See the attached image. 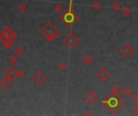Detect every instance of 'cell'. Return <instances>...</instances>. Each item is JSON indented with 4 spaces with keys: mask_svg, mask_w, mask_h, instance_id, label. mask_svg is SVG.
<instances>
[{
    "mask_svg": "<svg viewBox=\"0 0 138 116\" xmlns=\"http://www.w3.org/2000/svg\"><path fill=\"white\" fill-rule=\"evenodd\" d=\"M102 104L111 114H115L124 104V102L121 97L118 96V94H113L111 93L102 101Z\"/></svg>",
    "mask_w": 138,
    "mask_h": 116,
    "instance_id": "1",
    "label": "cell"
},
{
    "mask_svg": "<svg viewBox=\"0 0 138 116\" xmlns=\"http://www.w3.org/2000/svg\"><path fill=\"white\" fill-rule=\"evenodd\" d=\"M72 4H73V0H70L69 8L59 16L60 20H62L68 28H70L74 23H75L79 20V15L72 10Z\"/></svg>",
    "mask_w": 138,
    "mask_h": 116,
    "instance_id": "2",
    "label": "cell"
},
{
    "mask_svg": "<svg viewBox=\"0 0 138 116\" xmlns=\"http://www.w3.org/2000/svg\"><path fill=\"white\" fill-rule=\"evenodd\" d=\"M40 33L45 39L51 42L54 40L57 36V35L59 34V29L51 21H49L44 27L41 28Z\"/></svg>",
    "mask_w": 138,
    "mask_h": 116,
    "instance_id": "3",
    "label": "cell"
},
{
    "mask_svg": "<svg viewBox=\"0 0 138 116\" xmlns=\"http://www.w3.org/2000/svg\"><path fill=\"white\" fill-rule=\"evenodd\" d=\"M62 41L67 48H69L70 49H73L75 46L79 44L80 40L74 32H70L63 38Z\"/></svg>",
    "mask_w": 138,
    "mask_h": 116,
    "instance_id": "4",
    "label": "cell"
},
{
    "mask_svg": "<svg viewBox=\"0 0 138 116\" xmlns=\"http://www.w3.org/2000/svg\"><path fill=\"white\" fill-rule=\"evenodd\" d=\"M134 48L130 44H128V43H126L124 44V45L120 48L119 49V52L122 53V55L124 57H130L133 53L134 52Z\"/></svg>",
    "mask_w": 138,
    "mask_h": 116,
    "instance_id": "5",
    "label": "cell"
},
{
    "mask_svg": "<svg viewBox=\"0 0 138 116\" xmlns=\"http://www.w3.org/2000/svg\"><path fill=\"white\" fill-rule=\"evenodd\" d=\"M95 75H96V77L99 80L100 82H105L107 79L109 78L111 74L106 68L102 67L101 69H99L97 71Z\"/></svg>",
    "mask_w": 138,
    "mask_h": 116,
    "instance_id": "6",
    "label": "cell"
},
{
    "mask_svg": "<svg viewBox=\"0 0 138 116\" xmlns=\"http://www.w3.org/2000/svg\"><path fill=\"white\" fill-rule=\"evenodd\" d=\"M45 79H46V77L43 74L42 72H40V71H37V72H36L32 77V80L37 85H41L45 81Z\"/></svg>",
    "mask_w": 138,
    "mask_h": 116,
    "instance_id": "7",
    "label": "cell"
},
{
    "mask_svg": "<svg viewBox=\"0 0 138 116\" xmlns=\"http://www.w3.org/2000/svg\"><path fill=\"white\" fill-rule=\"evenodd\" d=\"M85 100L87 101L89 104H92L98 99V95L94 93L93 90H89L84 96Z\"/></svg>",
    "mask_w": 138,
    "mask_h": 116,
    "instance_id": "8",
    "label": "cell"
},
{
    "mask_svg": "<svg viewBox=\"0 0 138 116\" xmlns=\"http://www.w3.org/2000/svg\"><path fill=\"white\" fill-rule=\"evenodd\" d=\"M1 82H2V86L5 89H8L13 84V78L9 76H7V75H5L1 79Z\"/></svg>",
    "mask_w": 138,
    "mask_h": 116,
    "instance_id": "9",
    "label": "cell"
},
{
    "mask_svg": "<svg viewBox=\"0 0 138 116\" xmlns=\"http://www.w3.org/2000/svg\"><path fill=\"white\" fill-rule=\"evenodd\" d=\"M15 73H16V69H15V67L13 65H10L4 71V75H7V76L14 78L15 77Z\"/></svg>",
    "mask_w": 138,
    "mask_h": 116,
    "instance_id": "10",
    "label": "cell"
},
{
    "mask_svg": "<svg viewBox=\"0 0 138 116\" xmlns=\"http://www.w3.org/2000/svg\"><path fill=\"white\" fill-rule=\"evenodd\" d=\"M120 93H121V94L124 97H128L130 96V94H132V90L128 86H125L121 89V90H120Z\"/></svg>",
    "mask_w": 138,
    "mask_h": 116,
    "instance_id": "11",
    "label": "cell"
},
{
    "mask_svg": "<svg viewBox=\"0 0 138 116\" xmlns=\"http://www.w3.org/2000/svg\"><path fill=\"white\" fill-rule=\"evenodd\" d=\"M81 60H82V62L84 65H89L91 64V62L93 61V58H92L89 54H86V55H84V56L82 57Z\"/></svg>",
    "mask_w": 138,
    "mask_h": 116,
    "instance_id": "12",
    "label": "cell"
},
{
    "mask_svg": "<svg viewBox=\"0 0 138 116\" xmlns=\"http://www.w3.org/2000/svg\"><path fill=\"white\" fill-rule=\"evenodd\" d=\"M13 53H14V54H15L16 57H22V56L23 55V53H24V50L23 49V48H22V47H20V46H17V47L14 49Z\"/></svg>",
    "mask_w": 138,
    "mask_h": 116,
    "instance_id": "13",
    "label": "cell"
},
{
    "mask_svg": "<svg viewBox=\"0 0 138 116\" xmlns=\"http://www.w3.org/2000/svg\"><path fill=\"white\" fill-rule=\"evenodd\" d=\"M7 40H9L7 37V32H5L4 30L2 29L1 31H0V41L3 43Z\"/></svg>",
    "mask_w": 138,
    "mask_h": 116,
    "instance_id": "14",
    "label": "cell"
},
{
    "mask_svg": "<svg viewBox=\"0 0 138 116\" xmlns=\"http://www.w3.org/2000/svg\"><path fill=\"white\" fill-rule=\"evenodd\" d=\"M7 37H8V39L9 40H15L16 39V37H17V35H16V33L14 32V31H12L11 28L7 31Z\"/></svg>",
    "mask_w": 138,
    "mask_h": 116,
    "instance_id": "15",
    "label": "cell"
},
{
    "mask_svg": "<svg viewBox=\"0 0 138 116\" xmlns=\"http://www.w3.org/2000/svg\"><path fill=\"white\" fill-rule=\"evenodd\" d=\"M121 13L125 17H128L130 15V14L132 13V11H131V9L128 7H124L122 8V10H121Z\"/></svg>",
    "mask_w": 138,
    "mask_h": 116,
    "instance_id": "16",
    "label": "cell"
},
{
    "mask_svg": "<svg viewBox=\"0 0 138 116\" xmlns=\"http://www.w3.org/2000/svg\"><path fill=\"white\" fill-rule=\"evenodd\" d=\"M53 10L57 14H60V13H62V11H63V6L61 4V3H57L54 5L53 7Z\"/></svg>",
    "mask_w": 138,
    "mask_h": 116,
    "instance_id": "17",
    "label": "cell"
},
{
    "mask_svg": "<svg viewBox=\"0 0 138 116\" xmlns=\"http://www.w3.org/2000/svg\"><path fill=\"white\" fill-rule=\"evenodd\" d=\"M17 9H18V11H20L21 13H23V12H25L26 11H27L28 6L23 3H21L18 5V7H17Z\"/></svg>",
    "mask_w": 138,
    "mask_h": 116,
    "instance_id": "18",
    "label": "cell"
},
{
    "mask_svg": "<svg viewBox=\"0 0 138 116\" xmlns=\"http://www.w3.org/2000/svg\"><path fill=\"white\" fill-rule=\"evenodd\" d=\"M3 44L4 47H5L7 49H11V48L13 47V45H14L13 41L11 40H6L5 42L3 43Z\"/></svg>",
    "mask_w": 138,
    "mask_h": 116,
    "instance_id": "19",
    "label": "cell"
},
{
    "mask_svg": "<svg viewBox=\"0 0 138 116\" xmlns=\"http://www.w3.org/2000/svg\"><path fill=\"white\" fill-rule=\"evenodd\" d=\"M120 90H121V89L119 88V86H117V85H114L111 88V94H118L119 92H120Z\"/></svg>",
    "mask_w": 138,
    "mask_h": 116,
    "instance_id": "20",
    "label": "cell"
},
{
    "mask_svg": "<svg viewBox=\"0 0 138 116\" xmlns=\"http://www.w3.org/2000/svg\"><path fill=\"white\" fill-rule=\"evenodd\" d=\"M18 57H16L15 54H13V55H11L10 57H9V58H8V62H9L10 64H11V65H14V64H15L16 62H17V60H18Z\"/></svg>",
    "mask_w": 138,
    "mask_h": 116,
    "instance_id": "21",
    "label": "cell"
},
{
    "mask_svg": "<svg viewBox=\"0 0 138 116\" xmlns=\"http://www.w3.org/2000/svg\"><path fill=\"white\" fill-rule=\"evenodd\" d=\"M120 8H121V5H120L117 1H115L112 4H111V9L115 11H118Z\"/></svg>",
    "mask_w": 138,
    "mask_h": 116,
    "instance_id": "22",
    "label": "cell"
},
{
    "mask_svg": "<svg viewBox=\"0 0 138 116\" xmlns=\"http://www.w3.org/2000/svg\"><path fill=\"white\" fill-rule=\"evenodd\" d=\"M101 7H102V5H101V3H100L99 1H94V2L91 4V7L94 9V11L99 10V9L101 8Z\"/></svg>",
    "mask_w": 138,
    "mask_h": 116,
    "instance_id": "23",
    "label": "cell"
},
{
    "mask_svg": "<svg viewBox=\"0 0 138 116\" xmlns=\"http://www.w3.org/2000/svg\"><path fill=\"white\" fill-rule=\"evenodd\" d=\"M66 68H67V65H66L65 62H64V61H61V62H60V63L58 64V69L61 70V71L65 70Z\"/></svg>",
    "mask_w": 138,
    "mask_h": 116,
    "instance_id": "24",
    "label": "cell"
},
{
    "mask_svg": "<svg viewBox=\"0 0 138 116\" xmlns=\"http://www.w3.org/2000/svg\"><path fill=\"white\" fill-rule=\"evenodd\" d=\"M24 72L23 69H19V70H16V73H15V77H17L18 78H22L24 76Z\"/></svg>",
    "mask_w": 138,
    "mask_h": 116,
    "instance_id": "25",
    "label": "cell"
},
{
    "mask_svg": "<svg viewBox=\"0 0 138 116\" xmlns=\"http://www.w3.org/2000/svg\"><path fill=\"white\" fill-rule=\"evenodd\" d=\"M131 100L134 102V103H138V93H134L132 96H131Z\"/></svg>",
    "mask_w": 138,
    "mask_h": 116,
    "instance_id": "26",
    "label": "cell"
},
{
    "mask_svg": "<svg viewBox=\"0 0 138 116\" xmlns=\"http://www.w3.org/2000/svg\"><path fill=\"white\" fill-rule=\"evenodd\" d=\"M82 115H84V116H86V115H90V116H91V115H93V114L91 113V112H90V111H86L83 114H82Z\"/></svg>",
    "mask_w": 138,
    "mask_h": 116,
    "instance_id": "27",
    "label": "cell"
},
{
    "mask_svg": "<svg viewBox=\"0 0 138 116\" xmlns=\"http://www.w3.org/2000/svg\"><path fill=\"white\" fill-rule=\"evenodd\" d=\"M133 112H134V114H135L136 115L138 116V105L136 106L135 107L133 108Z\"/></svg>",
    "mask_w": 138,
    "mask_h": 116,
    "instance_id": "28",
    "label": "cell"
},
{
    "mask_svg": "<svg viewBox=\"0 0 138 116\" xmlns=\"http://www.w3.org/2000/svg\"><path fill=\"white\" fill-rule=\"evenodd\" d=\"M2 86V82H1V80H0V86Z\"/></svg>",
    "mask_w": 138,
    "mask_h": 116,
    "instance_id": "29",
    "label": "cell"
},
{
    "mask_svg": "<svg viewBox=\"0 0 138 116\" xmlns=\"http://www.w3.org/2000/svg\"><path fill=\"white\" fill-rule=\"evenodd\" d=\"M137 64H138V60H137Z\"/></svg>",
    "mask_w": 138,
    "mask_h": 116,
    "instance_id": "30",
    "label": "cell"
}]
</instances>
